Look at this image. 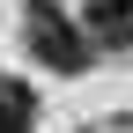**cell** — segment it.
Wrapping results in <instances>:
<instances>
[{
  "instance_id": "6da1fadb",
  "label": "cell",
  "mask_w": 133,
  "mask_h": 133,
  "mask_svg": "<svg viewBox=\"0 0 133 133\" xmlns=\"http://www.w3.org/2000/svg\"><path fill=\"white\" fill-rule=\"evenodd\" d=\"M22 44H30V59L52 66V74H81V66H89V30H81L59 0H30V15H22Z\"/></svg>"
},
{
  "instance_id": "7a4b0ae2",
  "label": "cell",
  "mask_w": 133,
  "mask_h": 133,
  "mask_svg": "<svg viewBox=\"0 0 133 133\" xmlns=\"http://www.w3.org/2000/svg\"><path fill=\"white\" fill-rule=\"evenodd\" d=\"M89 44H111V52H133V0H89Z\"/></svg>"
},
{
  "instance_id": "3957f363",
  "label": "cell",
  "mask_w": 133,
  "mask_h": 133,
  "mask_svg": "<svg viewBox=\"0 0 133 133\" xmlns=\"http://www.w3.org/2000/svg\"><path fill=\"white\" fill-rule=\"evenodd\" d=\"M30 118H37V96L0 74V133H30Z\"/></svg>"
}]
</instances>
